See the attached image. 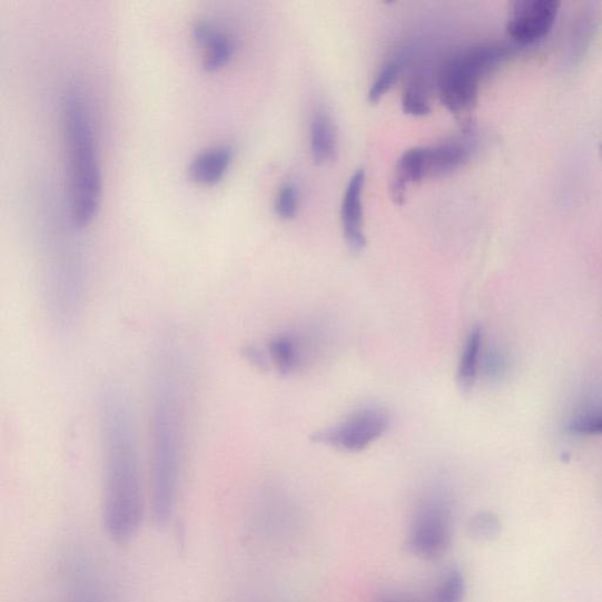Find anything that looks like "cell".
I'll use <instances>...</instances> for the list:
<instances>
[{"instance_id":"1","label":"cell","mask_w":602,"mask_h":602,"mask_svg":"<svg viewBox=\"0 0 602 602\" xmlns=\"http://www.w3.org/2000/svg\"><path fill=\"white\" fill-rule=\"evenodd\" d=\"M128 394L117 385L102 389L99 407L103 465L102 519L116 543H127L142 521L139 445Z\"/></svg>"},{"instance_id":"2","label":"cell","mask_w":602,"mask_h":602,"mask_svg":"<svg viewBox=\"0 0 602 602\" xmlns=\"http://www.w3.org/2000/svg\"><path fill=\"white\" fill-rule=\"evenodd\" d=\"M185 363L174 348L159 355L151 392V502L157 525H168L180 490L186 443Z\"/></svg>"},{"instance_id":"3","label":"cell","mask_w":602,"mask_h":602,"mask_svg":"<svg viewBox=\"0 0 602 602\" xmlns=\"http://www.w3.org/2000/svg\"><path fill=\"white\" fill-rule=\"evenodd\" d=\"M61 108L69 155L71 219L77 227H85L97 215L101 193L93 131L79 90H68Z\"/></svg>"},{"instance_id":"4","label":"cell","mask_w":602,"mask_h":602,"mask_svg":"<svg viewBox=\"0 0 602 602\" xmlns=\"http://www.w3.org/2000/svg\"><path fill=\"white\" fill-rule=\"evenodd\" d=\"M515 48L503 41L477 45L453 56L441 71L438 90L444 106L454 114L474 107L482 80L513 56Z\"/></svg>"},{"instance_id":"5","label":"cell","mask_w":602,"mask_h":602,"mask_svg":"<svg viewBox=\"0 0 602 602\" xmlns=\"http://www.w3.org/2000/svg\"><path fill=\"white\" fill-rule=\"evenodd\" d=\"M473 150L471 140L460 139L406 151L398 161L397 174L392 185L393 199L398 204L403 203L408 182L441 177L458 170L471 158Z\"/></svg>"},{"instance_id":"6","label":"cell","mask_w":602,"mask_h":602,"mask_svg":"<svg viewBox=\"0 0 602 602\" xmlns=\"http://www.w3.org/2000/svg\"><path fill=\"white\" fill-rule=\"evenodd\" d=\"M453 509L443 492L423 497L413 515L409 531L411 551L426 560L442 557L452 544Z\"/></svg>"},{"instance_id":"7","label":"cell","mask_w":602,"mask_h":602,"mask_svg":"<svg viewBox=\"0 0 602 602\" xmlns=\"http://www.w3.org/2000/svg\"><path fill=\"white\" fill-rule=\"evenodd\" d=\"M391 415L382 407H366L349 415L343 423L322 430L310 441L344 452H362L388 431Z\"/></svg>"},{"instance_id":"8","label":"cell","mask_w":602,"mask_h":602,"mask_svg":"<svg viewBox=\"0 0 602 602\" xmlns=\"http://www.w3.org/2000/svg\"><path fill=\"white\" fill-rule=\"evenodd\" d=\"M560 3L555 0H523L513 4L507 33L516 46H531L552 30Z\"/></svg>"},{"instance_id":"9","label":"cell","mask_w":602,"mask_h":602,"mask_svg":"<svg viewBox=\"0 0 602 602\" xmlns=\"http://www.w3.org/2000/svg\"><path fill=\"white\" fill-rule=\"evenodd\" d=\"M364 170L353 175L342 204V224L345 240L352 251L359 253L366 245L363 223Z\"/></svg>"},{"instance_id":"10","label":"cell","mask_w":602,"mask_h":602,"mask_svg":"<svg viewBox=\"0 0 602 602\" xmlns=\"http://www.w3.org/2000/svg\"><path fill=\"white\" fill-rule=\"evenodd\" d=\"M195 38L205 48L203 69L216 71L230 61L235 53V40L207 20H198L194 28Z\"/></svg>"},{"instance_id":"11","label":"cell","mask_w":602,"mask_h":602,"mask_svg":"<svg viewBox=\"0 0 602 602\" xmlns=\"http://www.w3.org/2000/svg\"><path fill=\"white\" fill-rule=\"evenodd\" d=\"M233 149L216 147L199 154L191 162L189 175L199 184L210 185L219 181L230 166Z\"/></svg>"},{"instance_id":"12","label":"cell","mask_w":602,"mask_h":602,"mask_svg":"<svg viewBox=\"0 0 602 602\" xmlns=\"http://www.w3.org/2000/svg\"><path fill=\"white\" fill-rule=\"evenodd\" d=\"M309 145L316 164L323 165L335 158L337 134L334 121L324 111H318L310 122Z\"/></svg>"},{"instance_id":"13","label":"cell","mask_w":602,"mask_h":602,"mask_svg":"<svg viewBox=\"0 0 602 602\" xmlns=\"http://www.w3.org/2000/svg\"><path fill=\"white\" fill-rule=\"evenodd\" d=\"M483 342L482 328L474 327L466 341L460 363L458 376H456V383H458L463 392L472 391L475 384L477 371H480L482 364Z\"/></svg>"},{"instance_id":"14","label":"cell","mask_w":602,"mask_h":602,"mask_svg":"<svg viewBox=\"0 0 602 602\" xmlns=\"http://www.w3.org/2000/svg\"><path fill=\"white\" fill-rule=\"evenodd\" d=\"M268 352L269 357L283 375L296 372L302 364V345L294 336L279 335L275 337L269 342Z\"/></svg>"},{"instance_id":"15","label":"cell","mask_w":602,"mask_h":602,"mask_svg":"<svg viewBox=\"0 0 602 602\" xmlns=\"http://www.w3.org/2000/svg\"><path fill=\"white\" fill-rule=\"evenodd\" d=\"M406 59L407 56L402 52L392 57L385 63L368 92V100L371 102H378L396 85L405 68Z\"/></svg>"},{"instance_id":"16","label":"cell","mask_w":602,"mask_h":602,"mask_svg":"<svg viewBox=\"0 0 602 602\" xmlns=\"http://www.w3.org/2000/svg\"><path fill=\"white\" fill-rule=\"evenodd\" d=\"M465 595V576L458 569H452L444 574L428 598L431 602H464Z\"/></svg>"},{"instance_id":"17","label":"cell","mask_w":602,"mask_h":602,"mask_svg":"<svg viewBox=\"0 0 602 602\" xmlns=\"http://www.w3.org/2000/svg\"><path fill=\"white\" fill-rule=\"evenodd\" d=\"M404 111L414 117H423L430 114V99L426 82L422 79H414L406 87L403 96Z\"/></svg>"},{"instance_id":"18","label":"cell","mask_w":602,"mask_h":602,"mask_svg":"<svg viewBox=\"0 0 602 602\" xmlns=\"http://www.w3.org/2000/svg\"><path fill=\"white\" fill-rule=\"evenodd\" d=\"M568 431L574 435H602V407L579 412L568 423Z\"/></svg>"},{"instance_id":"19","label":"cell","mask_w":602,"mask_h":602,"mask_svg":"<svg viewBox=\"0 0 602 602\" xmlns=\"http://www.w3.org/2000/svg\"><path fill=\"white\" fill-rule=\"evenodd\" d=\"M468 531L474 539L488 542L501 534L502 523L494 513L484 511L470 519Z\"/></svg>"},{"instance_id":"20","label":"cell","mask_w":602,"mask_h":602,"mask_svg":"<svg viewBox=\"0 0 602 602\" xmlns=\"http://www.w3.org/2000/svg\"><path fill=\"white\" fill-rule=\"evenodd\" d=\"M481 367L484 375L491 381H501L505 377L509 361L506 353L497 346H491L483 353Z\"/></svg>"},{"instance_id":"21","label":"cell","mask_w":602,"mask_h":602,"mask_svg":"<svg viewBox=\"0 0 602 602\" xmlns=\"http://www.w3.org/2000/svg\"><path fill=\"white\" fill-rule=\"evenodd\" d=\"M299 191L295 184H285L276 200L277 215L283 219H293L297 215Z\"/></svg>"},{"instance_id":"22","label":"cell","mask_w":602,"mask_h":602,"mask_svg":"<svg viewBox=\"0 0 602 602\" xmlns=\"http://www.w3.org/2000/svg\"><path fill=\"white\" fill-rule=\"evenodd\" d=\"M382 602H431L428 596L421 598V599H408V598H399V596H391Z\"/></svg>"}]
</instances>
